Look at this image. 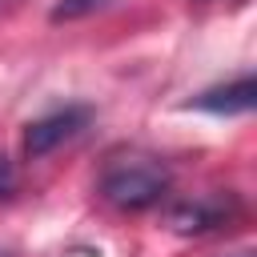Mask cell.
<instances>
[{
  "instance_id": "cell-1",
  "label": "cell",
  "mask_w": 257,
  "mask_h": 257,
  "mask_svg": "<svg viewBox=\"0 0 257 257\" xmlns=\"http://www.w3.org/2000/svg\"><path fill=\"white\" fill-rule=\"evenodd\" d=\"M169 193V173L157 157H116L100 173V197L116 209L141 213Z\"/></svg>"
},
{
  "instance_id": "cell-2",
  "label": "cell",
  "mask_w": 257,
  "mask_h": 257,
  "mask_svg": "<svg viewBox=\"0 0 257 257\" xmlns=\"http://www.w3.org/2000/svg\"><path fill=\"white\" fill-rule=\"evenodd\" d=\"M88 116H92V112H88L84 104H68V108H56V112L32 120V124L24 128V153H28L32 161L44 157V153H52L56 145L72 141V137L88 124Z\"/></svg>"
},
{
  "instance_id": "cell-3",
  "label": "cell",
  "mask_w": 257,
  "mask_h": 257,
  "mask_svg": "<svg viewBox=\"0 0 257 257\" xmlns=\"http://www.w3.org/2000/svg\"><path fill=\"white\" fill-rule=\"evenodd\" d=\"M253 96H257V80L245 72L229 84H217L201 96L189 100V108H201V112H217V116H237V112H249L253 108Z\"/></svg>"
},
{
  "instance_id": "cell-4",
  "label": "cell",
  "mask_w": 257,
  "mask_h": 257,
  "mask_svg": "<svg viewBox=\"0 0 257 257\" xmlns=\"http://www.w3.org/2000/svg\"><path fill=\"white\" fill-rule=\"evenodd\" d=\"M221 221H225V201L221 197L189 201V205H177L173 209V229H181V233H205V229H213Z\"/></svg>"
},
{
  "instance_id": "cell-5",
  "label": "cell",
  "mask_w": 257,
  "mask_h": 257,
  "mask_svg": "<svg viewBox=\"0 0 257 257\" xmlns=\"http://www.w3.org/2000/svg\"><path fill=\"white\" fill-rule=\"evenodd\" d=\"M108 0H56L52 4V20L60 24V20H76V16H88V12H96V8H104Z\"/></svg>"
},
{
  "instance_id": "cell-6",
  "label": "cell",
  "mask_w": 257,
  "mask_h": 257,
  "mask_svg": "<svg viewBox=\"0 0 257 257\" xmlns=\"http://www.w3.org/2000/svg\"><path fill=\"white\" fill-rule=\"evenodd\" d=\"M12 185H16V173H12V161H8V157H0V201H8V193H12Z\"/></svg>"
},
{
  "instance_id": "cell-7",
  "label": "cell",
  "mask_w": 257,
  "mask_h": 257,
  "mask_svg": "<svg viewBox=\"0 0 257 257\" xmlns=\"http://www.w3.org/2000/svg\"><path fill=\"white\" fill-rule=\"evenodd\" d=\"M201 4H213V0H201ZM229 4H245V0H229Z\"/></svg>"
},
{
  "instance_id": "cell-8",
  "label": "cell",
  "mask_w": 257,
  "mask_h": 257,
  "mask_svg": "<svg viewBox=\"0 0 257 257\" xmlns=\"http://www.w3.org/2000/svg\"><path fill=\"white\" fill-rule=\"evenodd\" d=\"M233 257H253V253H233Z\"/></svg>"
},
{
  "instance_id": "cell-9",
  "label": "cell",
  "mask_w": 257,
  "mask_h": 257,
  "mask_svg": "<svg viewBox=\"0 0 257 257\" xmlns=\"http://www.w3.org/2000/svg\"><path fill=\"white\" fill-rule=\"evenodd\" d=\"M0 257H8V253H4V249H0Z\"/></svg>"
}]
</instances>
